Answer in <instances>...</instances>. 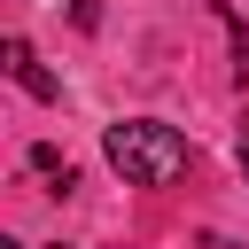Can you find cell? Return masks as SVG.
Wrapping results in <instances>:
<instances>
[{"instance_id": "obj_1", "label": "cell", "mask_w": 249, "mask_h": 249, "mask_svg": "<svg viewBox=\"0 0 249 249\" xmlns=\"http://www.w3.org/2000/svg\"><path fill=\"white\" fill-rule=\"evenodd\" d=\"M101 148H109V163L124 171V187H179L187 163H195L187 132L163 124V117H124V124H109Z\"/></svg>"}, {"instance_id": "obj_2", "label": "cell", "mask_w": 249, "mask_h": 249, "mask_svg": "<svg viewBox=\"0 0 249 249\" xmlns=\"http://www.w3.org/2000/svg\"><path fill=\"white\" fill-rule=\"evenodd\" d=\"M8 70H16V86H23L31 101H62V78L31 54V39H8Z\"/></svg>"}, {"instance_id": "obj_3", "label": "cell", "mask_w": 249, "mask_h": 249, "mask_svg": "<svg viewBox=\"0 0 249 249\" xmlns=\"http://www.w3.org/2000/svg\"><path fill=\"white\" fill-rule=\"evenodd\" d=\"M218 16H226V23H233V70H241V78H249V23H241V16H233V8H218Z\"/></svg>"}, {"instance_id": "obj_4", "label": "cell", "mask_w": 249, "mask_h": 249, "mask_svg": "<svg viewBox=\"0 0 249 249\" xmlns=\"http://www.w3.org/2000/svg\"><path fill=\"white\" fill-rule=\"evenodd\" d=\"M31 163H39V171H47V179H62V187H70V163H62V156H54V148H31Z\"/></svg>"}, {"instance_id": "obj_5", "label": "cell", "mask_w": 249, "mask_h": 249, "mask_svg": "<svg viewBox=\"0 0 249 249\" xmlns=\"http://www.w3.org/2000/svg\"><path fill=\"white\" fill-rule=\"evenodd\" d=\"M233 148H241V171H249V109H241V140H233Z\"/></svg>"}, {"instance_id": "obj_6", "label": "cell", "mask_w": 249, "mask_h": 249, "mask_svg": "<svg viewBox=\"0 0 249 249\" xmlns=\"http://www.w3.org/2000/svg\"><path fill=\"white\" fill-rule=\"evenodd\" d=\"M0 249H23V241H0Z\"/></svg>"}, {"instance_id": "obj_7", "label": "cell", "mask_w": 249, "mask_h": 249, "mask_svg": "<svg viewBox=\"0 0 249 249\" xmlns=\"http://www.w3.org/2000/svg\"><path fill=\"white\" fill-rule=\"evenodd\" d=\"M54 249H62V241H54Z\"/></svg>"}]
</instances>
